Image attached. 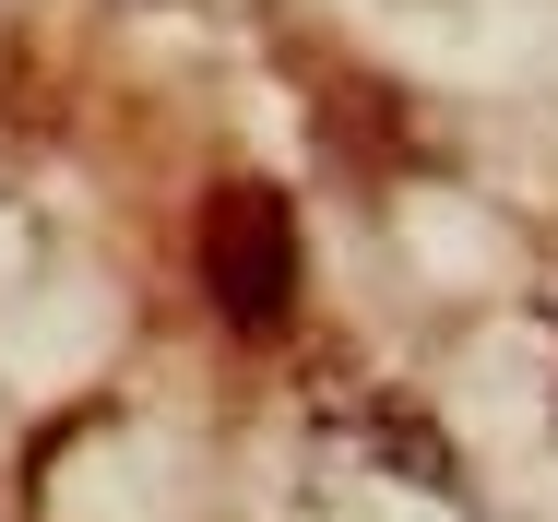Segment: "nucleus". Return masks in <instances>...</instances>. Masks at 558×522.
I'll use <instances>...</instances> for the list:
<instances>
[{"label": "nucleus", "instance_id": "f257e3e1", "mask_svg": "<svg viewBox=\"0 0 558 522\" xmlns=\"http://www.w3.org/2000/svg\"><path fill=\"white\" fill-rule=\"evenodd\" d=\"M191 262H203V298H215L226 332H286V309H298V203L262 191V179H226L203 203Z\"/></svg>", "mask_w": 558, "mask_h": 522}]
</instances>
